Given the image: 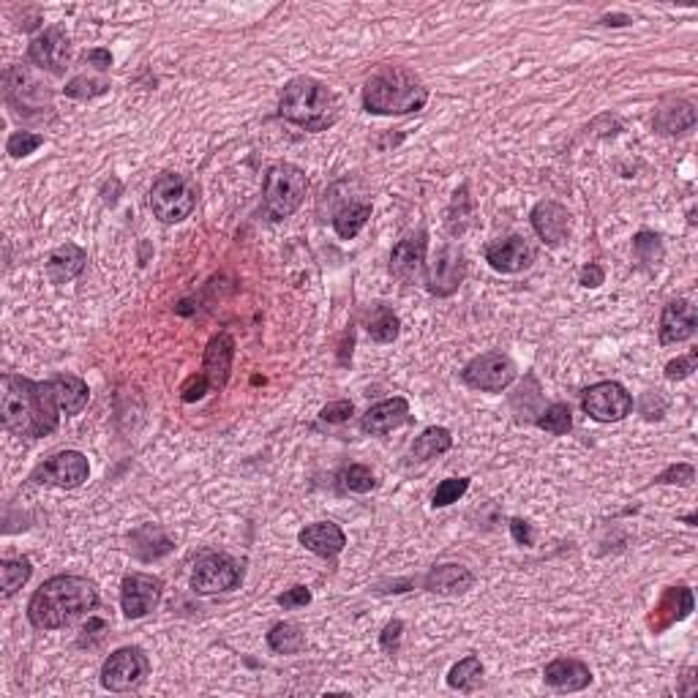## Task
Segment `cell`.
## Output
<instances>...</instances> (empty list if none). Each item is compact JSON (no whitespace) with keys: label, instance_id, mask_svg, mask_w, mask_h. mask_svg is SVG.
Wrapping results in <instances>:
<instances>
[{"label":"cell","instance_id":"obj_48","mask_svg":"<svg viewBox=\"0 0 698 698\" xmlns=\"http://www.w3.org/2000/svg\"><path fill=\"white\" fill-rule=\"evenodd\" d=\"M276 603H279L281 609H300V606H309L311 603V592L306 587H292L284 595H279Z\"/></svg>","mask_w":698,"mask_h":698},{"label":"cell","instance_id":"obj_27","mask_svg":"<svg viewBox=\"0 0 698 698\" xmlns=\"http://www.w3.org/2000/svg\"><path fill=\"white\" fill-rule=\"evenodd\" d=\"M131 551L140 559H145V562H150V559H159L164 557V554H170L172 540L164 535V529L148 524V527L137 529V532L131 535Z\"/></svg>","mask_w":698,"mask_h":698},{"label":"cell","instance_id":"obj_5","mask_svg":"<svg viewBox=\"0 0 698 698\" xmlns=\"http://www.w3.org/2000/svg\"><path fill=\"white\" fill-rule=\"evenodd\" d=\"M306 191H309V178L300 167L287 164V161L270 164L265 180H262V202H265L270 219H290L306 200Z\"/></svg>","mask_w":698,"mask_h":698},{"label":"cell","instance_id":"obj_2","mask_svg":"<svg viewBox=\"0 0 698 698\" xmlns=\"http://www.w3.org/2000/svg\"><path fill=\"white\" fill-rule=\"evenodd\" d=\"M99 606L96 584L82 576H52L41 584L28 603V619L33 628L60 630Z\"/></svg>","mask_w":698,"mask_h":698},{"label":"cell","instance_id":"obj_18","mask_svg":"<svg viewBox=\"0 0 698 698\" xmlns=\"http://www.w3.org/2000/svg\"><path fill=\"white\" fill-rule=\"evenodd\" d=\"M486 262L497 273H521V270H527L535 262V249L521 235H510V238L491 243L489 249H486Z\"/></svg>","mask_w":698,"mask_h":698},{"label":"cell","instance_id":"obj_51","mask_svg":"<svg viewBox=\"0 0 698 698\" xmlns=\"http://www.w3.org/2000/svg\"><path fill=\"white\" fill-rule=\"evenodd\" d=\"M85 63H90V66H96V69H99V71H107L112 66L110 50H104V47H96V50L85 52Z\"/></svg>","mask_w":698,"mask_h":698},{"label":"cell","instance_id":"obj_26","mask_svg":"<svg viewBox=\"0 0 698 698\" xmlns=\"http://www.w3.org/2000/svg\"><path fill=\"white\" fill-rule=\"evenodd\" d=\"M85 262H88L85 249H80L77 243H63V246L52 251L50 260H47V276H50L52 284H69L71 279L80 276Z\"/></svg>","mask_w":698,"mask_h":698},{"label":"cell","instance_id":"obj_4","mask_svg":"<svg viewBox=\"0 0 698 698\" xmlns=\"http://www.w3.org/2000/svg\"><path fill=\"white\" fill-rule=\"evenodd\" d=\"M279 115L306 131H325L339 120V101L328 85L314 77H295L284 85Z\"/></svg>","mask_w":698,"mask_h":698},{"label":"cell","instance_id":"obj_46","mask_svg":"<svg viewBox=\"0 0 698 698\" xmlns=\"http://www.w3.org/2000/svg\"><path fill=\"white\" fill-rule=\"evenodd\" d=\"M696 363H698V352H690V355H685V358H677L671 360V363H666V379H688L693 371H696Z\"/></svg>","mask_w":698,"mask_h":698},{"label":"cell","instance_id":"obj_7","mask_svg":"<svg viewBox=\"0 0 698 698\" xmlns=\"http://www.w3.org/2000/svg\"><path fill=\"white\" fill-rule=\"evenodd\" d=\"M150 674V660L140 647H120L101 666V688L110 693H131L142 688Z\"/></svg>","mask_w":698,"mask_h":698},{"label":"cell","instance_id":"obj_33","mask_svg":"<svg viewBox=\"0 0 698 698\" xmlns=\"http://www.w3.org/2000/svg\"><path fill=\"white\" fill-rule=\"evenodd\" d=\"M366 330H369L371 341H377V344H390V341L399 339L401 322L399 317L388 309V306H374L369 314V320H366Z\"/></svg>","mask_w":698,"mask_h":698},{"label":"cell","instance_id":"obj_28","mask_svg":"<svg viewBox=\"0 0 698 698\" xmlns=\"http://www.w3.org/2000/svg\"><path fill=\"white\" fill-rule=\"evenodd\" d=\"M52 382H55V390H58L60 409L66 415H80L85 404H88V385L74 374H60V377H52Z\"/></svg>","mask_w":698,"mask_h":698},{"label":"cell","instance_id":"obj_22","mask_svg":"<svg viewBox=\"0 0 698 698\" xmlns=\"http://www.w3.org/2000/svg\"><path fill=\"white\" fill-rule=\"evenodd\" d=\"M298 543L306 546L311 554H317L322 559H336L347 546V538L341 532L339 524L333 521H317V524H309L298 532Z\"/></svg>","mask_w":698,"mask_h":698},{"label":"cell","instance_id":"obj_41","mask_svg":"<svg viewBox=\"0 0 698 698\" xmlns=\"http://www.w3.org/2000/svg\"><path fill=\"white\" fill-rule=\"evenodd\" d=\"M44 145V134H33V131H14L6 142L11 159H25L33 150Z\"/></svg>","mask_w":698,"mask_h":698},{"label":"cell","instance_id":"obj_24","mask_svg":"<svg viewBox=\"0 0 698 698\" xmlns=\"http://www.w3.org/2000/svg\"><path fill=\"white\" fill-rule=\"evenodd\" d=\"M696 126V107L685 99H666L655 112V131L663 137H682Z\"/></svg>","mask_w":698,"mask_h":698},{"label":"cell","instance_id":"obj_3","mask_svg":"<svg viewBox=\"0 0 698 698\" xmlns=\"http://www.w3.org/2000/svg\"><path fill=\"white\" fill-rule=\"evenodd\" d=\"M429 101V88L415 71L382 66L363 85V107L371 115H412Z\"/></svg>","mask_w":698,"mask_h":698},{"label":"cell","instance_id":"obj_35","mask_svg":"<svg viewBox=\"0 0 698 698\" xmlns=\"http://www.w3.org/2000/svg\"><path fill=\"white\" fill-rule=\"evenodd\" d=\"M30 573H33L30 559H3L0 562V592H3V598H11L17 589L25 587Z\"/></svg>","mask_w":698,"mask_h":698},{"label":"cell","instance_id":"obj_19","mask_svg":"<svg viewBox=\"0 0 698 698\" xmlns=\"http://www.w3.org/2000/svg\"><path fill=\"white\" fill-rule=\"evenodd\" d=\"M698 314L690 300H671L660 314V344H682L696 336Z\"/></svg>","mask_w":698,"mask_h":698},{"label":"cell","instance_id":"obj_43","mask_svg":"<svg viewBox=\"0 0 698 698\" xmlns=\"http://www.w3.org/2000/svg\"><path fill=\"white\" fill-rule=\"evenodd\" d=\"M401 636H404V622H401V619L388 622L385 630H382V636H379V647H382V652L393 658L401 647Z\"/></svg>","mask_w":698,"mask_h":698},{"label":"cell","instance_id":"obj_42","mask_svg":"<svg viewBox=\"0 0 698 698\" xmlns=\"http://www.w3.org/2000/svg\"><path fill=\"white\" fill-rule=\"evenodd\" d=\"M696 480V469L690 464H671L669 469H663L655 483L658 486H690Z\"/></svg>","mask_w":698,"mask_h":698},{"label":"cell","instance_id":"obj_1","mask_svg":"<svg viewBox=\"0 0 698 698\" xmlns=\"http://www.w3.org/2000/svg\"><path fill=\"white\" fill-rule=\"evenodd\" d=\"M60 399L55 382H33L20 374H3L0 379V420L22 439L47 437L58 429Z\"/></svg>","mask_w":698,"mask_h":698},{"label":"cell","instance_id":"obj_6","mask_svg":"<svg viewBox=\"0 0 698 698\" xmlns=\"http://www.w3.org/2000/svg\"><path fill=\"white\" fill-rule=\"evenodd\" d=\"M200 189L189 175L161 172L150 186V210L161 224H180L197 210Z\"/></svg>","mask_w":698,"mask_h":698},{"label":"cell","instance_id":"obj_31","mask_svg":"<svg viewBox=\"0 0 698 698\" xmlns=\"http://www.w3.org/2000/svg\"><path fill=\"white\" fill-rule=\"evenodd\" d=\"M690 611H693V592H690L688 587H671L669 592L663 595V600H660L655 614H669V617L663 619V628H669L674 622L688 619Z\"/></svg>","mask_w":698,"mask_h":698},{"label":"cell","instance_id":"obj_20","mask_svg":"<svg viewBox=\"0 0 698 698\" xmlns=\"http://www.w3.org/2000/svg\"><path fill=\"white\" fill-rule=\"evenodd\" d=\"M232 358H235V339L230 333H216L205 347V360H202V374L208 377L210 388L221 390L227 385L232 371Z\"/></svg>","mask_w":698,"mask_h":698},{"label":"cell","instance_id":"obj_21","mask_svg":"<svg viewBox=\"0 0 698 698\" xmlns=\"http://www.w3.org/2000/svg\"><path fill=\"white\" fill-rule=\"evenodd\" d=\"M409 420V404L407 399H385L374 404V407L363 415L360 420V429L371 434V437H385L390 431L401 429Z\"/></svg>","mask_w":698,"mask_h":698},{"label":"cell","instance_id":"obj_11","mask_svg":"<svg viewBox=\"0 0 698 698\" xmlns=\"http://www.w3.org/2000/svg\"><path fill=\"white\" fill-rule=\"evenodd\" d=\"M581 407L598 423H619L633 412V396L619 382H598L584 390Z\"/></svg>","mask_w":698,"mask_h":698},{"label":"cell","instance_id":"obj_39","mask_svg":"<svg viewBox=\"0 0 698 698\" xmlns=\"http://www.w3.org/2000/svg\"><path fill=\"white\" fill-rule=\"evenodd\" d=\"M633 254L636 260L644 262V265H658L663 260V243H660V235L649 230H641L636 238H633Z\"/></svg>","mask_w":698,"mask_h":698},{"label":"cell","instance_id":"obj_9","mask_svg":"<svg viewBox=\"0 0 698 698\" xmlns=\"http://www.w3.org/2000/svg\"><path fill=\"white\" fill-rule=\"evenodd\" d=\"M243 573L240 565L230 554H219V551H208L194 562L191 570V589L200 595H219V592H232L240 587Z\"/></svg>","mask_w":698,"mask_h":698},{"label":"cell","instance_id":"obj_37","mask_svg":"<svg viewBox=\"0 0 698 698\" xmlns=\"http://www.w3.org/2000/svg\"><path fill=\"white\" fill-rule=\"evenodd\" d=\"M339 486L344 491H349V494H369L377 486V480H374V472L369 467L349 464V467H344L339 472Z\"/></svg>","mask_w":698,"mask_h":698},{"label":"cell","instance_id":"obj_15","mask_svg":"<svg viewBox=\"0 0 698 698\" xmlns=\"http://www.w3.org/2000/svg\"><path fill=\"white\" fill-rule=\"evenodd\" d=\"M426 249H429V235L426 230H418L399 240L390 251V273L393 279L412 284L420 273L426 270Z\"/></svg>","mask_w":698,"mask_h":698},{"label":"cell","instance_id":"obj_36","mask_svg":"<svg viewBox=\"0 0 698 698\" xmlns=\"http://www.w3.org/2000/svg\"><path fill=\"white\" fill-rule=\"evenodd\" d=\"M535 423H538L543 431L554 434V437H565V434L573 429V412H570L568 404L557 401V404H549V407L543 409Z\"/></svg>","mask_w":698,"mask_h":698},{"label":"cell","instance_id":"obj_49","mask_svg":"<svg viewBox=\"0 0 698 698\" xmlns=\"http://www.w3.org/2000/svg\"><path fill=\"white\" fill-rule=\"evenodd\" d=\"M603 281H606V270L600 268V265H595V262H589V265L581 268L579 273L581 287H587V290H598Z\"/></svg>","mask_w":698,"mask_h":698},{"label":"cell","instance_id":"obj_25","mask_svg":"<svg viewBox=\"0 0 698 698\" xmlns=\"http://www.w3.org/2000/svg\"><path fill=\"white\" fill-rule=\"evenodd\" d=\"M475 587V576L472 570H467L464 565H437V568L429 570L426 576V589L434 592V595H442V598H453V595H464L469 589Z\"/></svg>","mask_w":698,"mask_h":698},{"label":"cell","instance_id":"obj_29","mask_svg":"<svg viewBox=\"0 0 698 698\" xmlns=\"http://www.w3.org/2000/svg\"><path fill=\"white\" fill-rule=\"evenodd\" d=\"M371 219V202H349L336 210L333 216V230L344 240H352Z\"/></svg>","mask_w":698,"mask_h":698},{"label":"cell","instance_id":"obj_17","mask_svg":"<svg viewBox=\"0 0 698 698\" xmlns=\"http://www.w3.org/2000/svg\"><path fill=\"white\" fill-rule=\"evenodd\" d=\"M532 230L538 232V238L549 246V249H559L570 232V213L568 208H562L559 202L543 200L532 208Z\"/></svg>","mask_w":698,"mask_h":698},{"label":"cell","instance_id":"obj_23","mask_svg":"<svg viewBox=\"0 0 698 698\" xmlns=\"http://www.w3.org/2000/svg\"><path fill=\"white\" fill-rule=\"evenodd\" d=\"M543 679L546 685L562 693H576L592 685V671L587 663H581L576 658H557L551 660L549 666L543 669Z\"/></svg>","mask_w":698,"mask_h":698},{"label":"cell","instance_id":"obj_38","mask_svg":"<svg viewBox=\"0 0 698 698\" xmlns=\"http://www.w3.org/2000/svg\"><path fill=\"white\" fill-rule=\"evenodd\" d=\"M107 90H110V82L107 80H99V77H74V80L63 88V93H66L69 99L90 101L104 96Z\"/></svg>","mask_w":698,"mask_h":698},{"label":"cell","instance_id":"obj_30","mask_svg":"<svg viewBox=\"0 0 698 698\" xmlns=\"http://www.w3.org/2000/svg\"><path fill=\"white\" fill-rule=\"evenodd\" d=\"M450 448H453V437H450V431L442 429V426H431V429L423 431V434L412 442L409 456H412L415 461H429L434 459V456L448 453Z\"/></svg>","mask_w":698,"mask_h":698},{"label":"cell","instance_id":"obj_47","mask_svg":"<svg viewBox=\"0 0 698 698\" xmlns=\"http://www.w3.org/2000/svg\"><path fill=\"white\" fill-rule=\"evenodd\" d=\"M352 412H355L352 401L341 399V401H333V404H328V407H322L320 418L325 420V423H344V420L352 418Z\"/></svg>","mask_w":698,"mask_h":698},{"label":"cell","instance_id":"obj_32","mask_svg":"<svg viewBox=\"0 0 698 698\" xmlns=\"http://www.w3.org/2000/svg\"><path fill=\"white\" fill-rule=\"evenodd\" d=\"M268 647L279 655H298L306 647V636L295 622H276L268 633Z\"/></svg>","mask_w":698,"mask_h":698},{"label":"cell","instance_id":"obj_14","mask_svg":"<svg viewBox=\"0 0 698 698\" xmlns=\"http://www.w3.org/2000/svg\"><path fill=\"white\" fill-rule=\"evenodd\" d=\"M28 60L50 74H63L71 60V41L63 28L41 30L28 47Z\"/></svg>","mask_w":698,"mask_h":698},{"label":"cell","instance_id":"obj_13","mask_svg":"<svg viewBox=\"0 0 698 698\" xmlns=\"http://www.w3.org/2000/svg\"><path fill=\"white\" fill-rule=\"evenodd\" d=\"M161 595H164L161 579L148 573H129L120 584V609L129 619L148 617L161 603Z\"/></svg>","mask_w":698,"mask_h":698},{"label":"cell","instance_id":"obj_12","mask_svg":"<svg viewBox=\"0 0 698 698\" xmlns=\"http://www.w3.org/2000/svg\"><path fill=\"white\" fill-rule=\"evenodd\" d=\"M426 290L437 298H450L453 292L459 290L461 281L467 276V262H464V254L461 249H456L453 243L442 246V249L434 254V260L426 262Z\"/></svg>","mask_w":698,"mask_h":698},{"label":"cell","instance_id":"obj_34","mask_svg":"<svg viewBox=\"0 0 698 698\" xmlns=\"http://www.w3.org/2000/svg\"><path fill=\"white\" fill-rule=\"evenodd\" d=\"M448 685L453 690H461V693H472L483 685V663L475 655L459 660L448 674Z\"/></svg>","mask_w":698,"mask_h":698},{"label":"cell","instance_id":"obj_8","mask_svg":"<svg viewBox=\"0 0 698 698\" xmlns=\"http://www.w3.org/2000/svg\"><path fill=\"white\" fill-rule=\"evenodd\" d=\"M516 363L505 352H486L461 369V382L480 393H502L516 382Z\"/></svg>","mask_w":698,"mask_h":698},{"label":"cell","instance_id":"obj_50","mask_svg":"<svg viewBox=\"0 0 698 698\" xmlns=\"http://www.w3.org/2000/svg\"><path fill=\"white\" fill-rule=\"evenodd\" d=\"M510 535H513V540H516L519 546H532V543H535V538H532V527H529L527 521H521V519L510 521Z\"/></svg>","mask_w":698,"mask_h":698},{"label":"cell","instance_id":"obj_44","mask_svg":"<svg viewBox=\"0 0 698 698\" xmlns=\"http://www.w3.org/2000/svg\"><path fill=\"white\" fill-rule=\"evenodd\" d=\"M208 390L213 388H210L208 377L200 371V374H191V377L183 382V388H180V399L186 401V404H194V401H200Z\"/></svg>","mask_w":698,"mask_h":698},{"label":"cell","instance_id":"obj_40","mask_svg":"<svg viewBox=\"0 0 698 698\" xmlns=\"http://www.w3.org/2000/svg\"><path fill=\"white\" fill-rule=\"evenodd\" d=\"M469 489V478H448L442 480L437 486V491H434V497H431V505L434 508H448V505H453V502H459L464 494H467Z\"/></svg>","mask_w":698,"mask_h":698},{"label":"cell","instance_id":"obj_10","mask_svg":"<svg viewBox=\"0 0 698 698\" xmlns=\"http://www.w3.org/2000/svg\"><path fill=\"white\" fill-rule=\"evenodd\" d=\"M90 475L88 459L82 456L80 450H63L55 453L52 459L33 469L30 480L36 486H58V489H77L82 486Z\"/></svg>","mask_w":698,"mask_h":698},{"label":"cell","instance_id":"obj_45","mask_svg":"<svg viewBox=\"0 0 698 698\" xmlns=\"http://www.w3.org/2000/svg\"><path fill=\"white\" fill-rule=\"evenodd\" d=\"M107 630H110V625H107L104 619L88 617V622H85V628H82L77 644H80V647H96V644L104 639V633H107Z\"/></svg>","mask_w":698,"mask_h":698},{"label":"cell","instance_id":"obj_16","mask_svg":"<svg viewBox=\"0 0 698 698\" xmlns=\"http://www.w3.org/2000/svg\"><path fill=\"white\" fill-rule=\"evenodd\" d=\"M3 88H6V101L17 115H41V101L47 96V90L41 88L39 82L30 77L28 69L22 66H11L3 77Z\"/></svg>","mask_w":698,"mask_h":698}]
</instances>
